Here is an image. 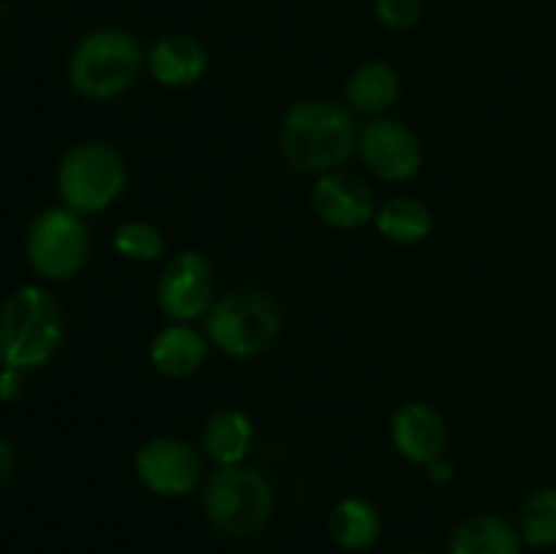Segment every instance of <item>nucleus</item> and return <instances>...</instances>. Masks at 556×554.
<instances>
[{"label": "nucleus", "mask_w": 556, "mask_h": 554, "mask_svg": "<svg viewBox=\"0 0 556 554\" xmlns=\"http://www.w3.org/2000/svg\"><path fill=\"white\" fill-rule=\"evenodd\" d=\"M358 128L353 112L329 98L291 103L280 123V152L299 174L340 172L356 152Z\"/></svg>", "instance_id": "nucleus-1"}, {"label": "nucleus", "mask_w": 556, "mask_h": 554, "mask_svg": "<svg viewBox=\"0 0 556 554\" xmlns=\"http://www.w3.org/2000/svg\"><path fill=\"white\" fill-rule=\"evenodd\" d=\"M63 345V310L49 288L20 286L0 304V367L36 373Z\"/></svg>", "instance_id": "nucleus-2"}, {"label": "nucleus", "mask_w": 556, "mask_h": 554, "mask_svg": "<svg viewBox=\"0 0 556 554\" xmlns=\"http://www.w3.org/2000/svg\"><path fill=\"white\" fill-rule=\"evenodd\" d=\"M147 58L134 33L119 27H98L74 47L68 60V81L92 103L114 101L139 79Z\"/></svg>", "instance_id": "nucleus-3"}, {"label": "nucleus", "mask_w": 556, "mask_h": 554, "mask_svg": "<svg viewBox=\"0 0 556 554\" xmlns=\"http://www.w3.org/2000/svg\"><path fill=\"white\" fill-rule=\"evenodd\" d=\"M206 337L228 358H255L269 351L282 331L280 302L255 286L233 288L215 299L206 315Z\"/></svg>", "instance_id": "nucleus-4"}, {"label": "nucleus", "mask_w": 556, "mask_h": 554, "mask_svg": "<svg viewBox=\"0 0 556 554\" xmlns=\"http://www.w3.org/2000/svg\"><path fill=\"white\" fill-rule=\"evenodd\" d=\"M204 516L220 536L253 538L275 514V489L258 467H217L204 483Z\"/></svg>", "instance_id": "nucleus-5"}, {"label": "nucleus", "mask_w": 556, "mask_h": 554, "mask_svg": "<svg viewBox=\"0 0 556 554\" xmlns=\"http://www.w3.org/2000/svg\"><path fill=\"white\" fill-rule=\"evenodd\" d=\"M128 168L123 155L109 141H81L74 144L58 163L54 188L60 201L81 217L101 215L123 196Z\"/></svg>", "instance_id": "nucleus-6"}, {"label": "nucleus", "mask_w": 556, "mask_h": 554, "mask_svg": "<svg viewBox=\"0 0 556 554\" xmlns=\"http://www.w3.org/2000/svg\"><path fill=\"white\" fill-rule=\"evenodd\" d=\"M90 250L87 221L63 204L38 212L27 228V266L47 282H65L79 275L90 261Z\"/></svg>", "instance_id": "nucleus-7"}, {"label": "nucleus", "mask_w": 556, "mask_h": 554, "mask_svg": "<svg viewBox=\"0 0 556 554\" xmlns=\"http://www.w3.org/2000/svg\"><path fill=\"white\" fill-rule=\"evenodd\" d=\"M215 304V266L199 250H179L166 261L157 280V307L168 320L193 324Z\"/></svg>", "instance_id": "nucleus-8"}, {"label": "nucleus", "mask_w": 556, "mask_h": 554, "mask_svg": "<svg viewBox=\"0 0 556 554\" xmlns=\"http://www.w3.org/2000/svg\"><path fill=\"white\" fill-rule=\"evenodd\" d=\"M134 470L141 487L157 498H185L201 481V456L188 440L155 435L136 449Z\"/></svg>", "instance_id": "nucleus-9"}, {"label": "nucleus", "mask_w": 556, "mask_h": 554, "mask_svg": "<svg viewBox=\"0 0 556 554\" xmlns=\"http://www.w3.org/2000/svg\"><path fill=\"white\" fill-rule=\"evenodd\" d=\"M356 152L364 166L383 182H407L424 163L418 136L405 123L391 117H372L358 128Z\"/></svg>", "instance_id": "nucleus-10"}, {"label": "nucleus", "mask_w": 556, "mask_h": 554, "mask_svg": "<svg viewBox=\"0 0 556 554\" xmlns=\"http://www.w3.org/2000/svg\"><path fill=\"white\" fill-rule=\"evenodd\" d=\"M309 201H313V212L318 215V221L337 231H358L372 223L375 212H378L372 188L362 177L342 172V168L315 177Z\"/></svg>", "instance_id": "nucleus-11"}, {"label": "nucleus", "mask_w": 556, "mask_h": 554, "mask_svg": "<svg viewBox=\"0 0 556 554\" xmlns=\"http://www.w3.org/2000/svg\"><path fill=\"white\" fill-rule=\"evenodd\" d=\"M389 438L396 454L413 465H424L445 456L448 449V424L438 407L429 402H402L389 421Z\"/></svg>", "instance_id": "nucleus-12"}, {"label": "nucleus", "mask_w": 556, "mask_h": 554, "mask_svg": "<svg viewBox=\"0 0 556 554\" xmlns=\"http://www.w3.org/2000/svg\"><path fill=\"white\" fill-rule=\"evenodd\" d=\"M147 68L161 87L185 90L204 79L206 68H210V54L199 38L188 36V33H168L150 47Z\"/></svg>", "instance_id": "nucleus-13"}, {"label": "nucleus", "mask_w": 556, "mask_h": 554, "mask_svg": "<svg viewBox=\"0 0 556 554\" xmlns=\"http://www.w3.org/2000/svg\"><path fill=\"white\" fill-rule=\"evenodd\" d=\"M150 364L168 380H185L199 373L210 353V337L193 324L168 320L150 340Z\"/></svg>", "instance_id": "nucleus-14"}, {"label": "nucleus", "mask_w": 556, "mask_h": 554, "mask_svg": "<svg viewBox=\"0 0 556 554\" xmlns=\"http://www.w3.org/2000/svg\"><path fill=\"white\" fill-rule=\"evenodd\" d=\"M402 81L394 65L383 60H364L345 81V106L367 117H383L400 101Z\"/></svg>", "instance_id": "nucleus-15"}, {"label": "nucleus", "mask_w": 556, "mask_h": 554, "mask_svg": "<svg viewBox=\"0 0 556 554\" xmlns=\"http://www.w3.org/2000/svg\"><path fill=\"white\" fill-rule=\"evenodd\" d=\"M253 418L239 407H220L206 418L204 429H201V451L217 467L244 465L250 449H253Z\"/></svg>", "instance_id": "nucleus-16"}, {"label": "nucleus", "mask_w": 556, "mask_h": 554, "mask_svg": "<svg viewBox=\"0 0 556 554\" xmlns=\"http://www.w3.org/2000/svg\"><path fill=\"white\" fill-rule=\"evenodd\" d=\"M519 527L497 514H472L451 532L448 554H521Z\"/></svg>", "instance_id": "nucleus-17"}, {"label": "nucleus", "mask_w": 556, "mask_h": 554, "mask_svg": "<svg viewBox=\"0 0 556 554\" xmlns=\"http://www.w3.org/2000/svg\"><path fill=\"white\" fill-rule=\"evenodd\" d=\"M329 532L337 546L345 552H367L378 543L380 532H383V519L367 498L351 494V498L337 500L331 508Z\"/></svg>", "instance_id": "nucleus-18"}, {"label": "nucleus", "mask_w": 556, "mask_h": 554, "mask_svg": "<svg viewBox=\"0 0 556 554\" xmlns=\"http://www.w3.org/2000/svg\"><path fill=\"white\" fill-rule=\"evenodd\" d=\"M375 228L394 244H418L432 234V210L413 196H394L375 212Z\"/></svg>", "instance_id": "nucleus-19"}, {"label": "nucleus", "mask_w": 556, "mask_h": 554, "mask_svg": "<svg viewBox=\"0 0 556 554\" xmlns=\"http://www.w3.org/2000/svg\"><path fill=\"white\" fill-rule=\"evenodd\" d=\"M519 536L532 549L556 546V487L527 494L519 511Z\"/></svg>", "instance_id": "nucleus-20"}, {"label": "nucleus", "mask_w": 556, "mask_h": 554, "mask_svg": "<svg viewBox=\"0 0 556 554\" xmlns=\"http://www.w3.org/2000/svg\"><path fill=\"white\" fill-rule=\"evenodd\" d=\"M112 244L117 255L136 264H150L166 253V237L150 221H125L114 228Z\"/></svg>", "instance_id": "nucleus-21"}, {"label": "nucleus", "mask_w": 556, "mask_h": 554, "mask_svg": "<svg viewBox=\"0 0 556 554\" xmlns=\"http://www.w3.org/2000/svg\"><path fill=\"white\" fill-rule=\"evenodd\" d=\"M421 0H375V16L389 30H413L421 20Z\"/></svg>", "instance_id": "nucleus-22"}, {"label": "nucleus", "mask_w": 556, "mask_h": 554, "mask_svg": "<svg viewBox=\"0 0 556 554\" xmlns=\"http://www.w3.org/2000/svg\"><path fill=\"white\" fill-rule=\"evenodd\" d=\"M25 375L27 373H22V369L0 367V402L11 405V402L20 400L22 391H25Z\"/></svg>", "instance_id": "nucleus-23"}, {"label": "nucleus", "mask_w": 556, "mask_h": 554, "mask_svg": "<svg viewBox=\"0 0 556 554\" xmlns=\"http://www.w3.org/2000/svg\"><path fill=\"white\" fill-rule=\"evenodd\" d=\"M456 476V467L454 462L448 459V456H438V459H432L427 465V478L432 483H438V487H445V483L454 481Z\"/></svg>", "instance_id": "nucleus-24"}, {"label": "nucleus", "mask_w": 556, "mask_h": 554, "mask_svg": "<svg viewBox=\"0 0 556 554\" xmlns=\"http://www.w3.org/2000/svg\"><path fill=\"white\" fill-rule=\"evenodd\" d=\"M14 470H16V451L14 445L0 435V487L14 476Z\"/></svg>", "instance_id": "nucleus-25"}, {"label": "nucleus", "mask_w": 556, "mask_h": 554, "mask_svg": "<svg viewBox=\"0 0 556 554\" xmlns=\"http://www.w3.org/2000/svg\"><path fill=\"white\" fill-rule=\"evenodd\" d=\"M405 554H427V552H405Z\"/></svg>", "instance_id": "nucleus-26"}]
</instances>
